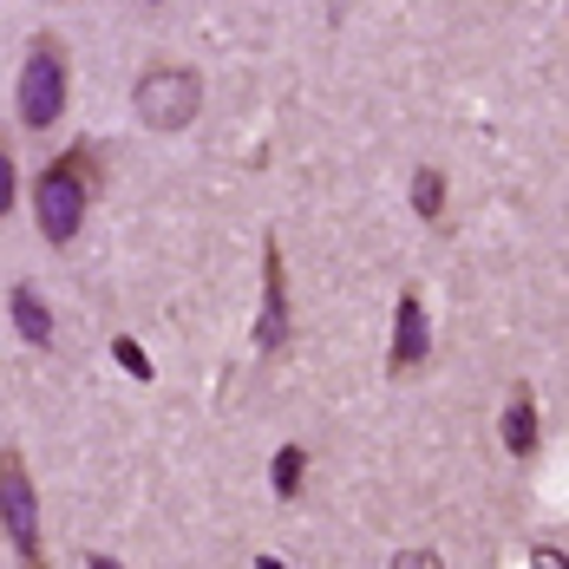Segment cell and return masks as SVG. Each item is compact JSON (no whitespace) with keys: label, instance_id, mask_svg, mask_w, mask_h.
Listing matches in <instances>:
<instances>
[{"label":"cell","instance_id":"obj_1","mask_svg":"<svg viewBox=\"0 0 569 569\" xmlns=\"http://www.w3.org/2000/svg\"><path fill=\"white\" fill-rule=\"evenodd\" d=\"M106 177L92 164V151L86 144H72L66 158H53L40 183H33V217H40V236L47 242H72L79 223H86V203H92V190H99Z\"/></svg>","mask_w":569,"mask_h":569},{"label":"cell","instance_id":"obj_2","mask_svg":"<svg viewBox=\"0 0 569 569\" xmlns=\"http://www.w3.org/2000/svg\"><path fill=\"white\" fill-rule=\"evenodd\" d=\"M197 112H203V79L190 66H151L138 79V118L151 131H183Z\"/></svg>","mask_w":569,"mask_h":569},{"label":"cell","instance_id":"obj_3","mask_svg":"<svg viewBox=\"0 0 569 569\" xmlns=\"http://www.w3.org/2000/svg\"><path fill=\"white\" fill-rule=\"evenodd\" d=\"M20 118L33 131H53L66 118V53L59 40H33L27 47V66H20Z\"/></svg>","mask_w":569,"mask_h":569},{"label":"cell","instance_id":"obj_4","mask_svg":"<svg viewBox=\"0 0 569 569\" xmlns=\"http://www.w3.org/2000/svg\"><path fill=\"white\" fill-rule=\"evenodd\" d=\"M0 530L20 550V563H40V498L20 452H0Z\"/></svg>","mask_w":569,"mask_h":569},{"label":"cell","instance_id":"obj_5","mask_svg":"<svg viewBox=\"0 0 569 569\" xmlns=\"http://www.w3.org/2000/svg\"><path fill=\"white\" fill-rule=\"evenodd\" d=\"M256 347H262V353H282L288 347V269H282V249H276V242L262 249V315H256Z\"/></svg>","mask_w":569,"mask_h":569},{"label":"cell","instance_id":"obj_6","mask_svg":"<svg viewBox=\"0 0 569 569\" xmlns=\"http://www.w3.org/2000/svg\"><path fill=\"white\" fill-rule=\"evenodd\" d=\"M426 353H432V321H426L419 295L406 288V295H399V308H393V353H387V367H393V373H412Z\"/></svg>","mask_w":569,"mask_h":569},{"label":"cell","instance_id":"obj_7","mask_svg":"<svg viewBox=\"0 0 569 569\" xmlns=\"http://www.w3.org/2000/svg\"><path fill=\"white\" fill-rule=\"evenodd\" d=\"M498 439H505V452H511V458L537 452V399H530V387H511L505 419H498Z\"/></svg>","mask_w":569,"mask_h":569},{"label":"cell","instance_id":"obj_8","mask_svg":"<svg viewBox=\"0 0 569 569\" xmlns=\"http://www.w3.org/2000/svg\"><path fill=\"white\" fill-rule=\"evenodd\" d=\"M13 328H20V341L27 347H53V315H47V301H40V288L33 282L13 288Z\"/></svg>","mask_w":569,"mask_h":569},{"label":"cell","instance_id":"obj_9","mask_svg":"<svg viewBox=\"0 0 569 569\" xmlns=\"http://www.w3.org/2000/svg\"><path fill=\"white\" fill-rule=\"evenodd\" d=\"M269 478H276V498H295V491H301V478H308V446H282Z\"/></svg>","mask_w":569,"mask_h":569},{"label":"cell","instance_id":"obj_10","mask_svg":"<svg viewBox=\"0 0 569 569\" xmlns=\"http://www.w3.org/2000/svg\"><path fill=\"white\" fill-rule=\"evenodd\" d=\"M412 210H419L426 223L446 210V177H439V171H419V177H412Z\"/></svg>","mask_w":569,"mask_h":569},{"label":"cell","instance_id":"obj_11","mask_svg":"<svg viewBox=\"0 0 569 569\" xmlns=\"http://www.w3.org/2000/svg\"><path fill=\"white\" fill-rule=\"evenodd\" d=\"M112 360L131 373V380H151V373H158V367H151V353L131 341V335H118V341H112Z\"/></svg>","mask_w":569,"mask_h":569},{"label":"cell","instance_id":"obj_12","mask_svg":"<svg viewBox=\"0 0 569 569\" xmlns=\"http://www.w3.org/2000/svg\"><path fill=\"white\" fill-rule=\"evenodd\" d=\"M13 210V151L0 144V217Z\"/></svg>","mask_w":569,"mask_h":569}]
</instances>
